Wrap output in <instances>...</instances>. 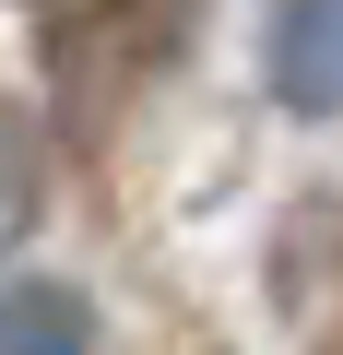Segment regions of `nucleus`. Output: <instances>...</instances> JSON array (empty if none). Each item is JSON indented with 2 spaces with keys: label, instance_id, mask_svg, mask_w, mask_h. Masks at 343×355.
Segmentation results:
<instances>
[{
  "label": "nucleus",
  "instance_id": "obj_1",
  "mask_svg": "<svg viewBox=\"0 0 343 355\" xmlns=\"http://www.w3.org/2000/svg\"><path fill=\"white\" fill-rule=\"evenodd\" d=\"M261 83H272V107H296V119H343V0H272Z\"/></svg>",
  "mask_w": 343,
  "mask_h": 355
},
{
  "label": "nucleus",
  "instance_id": "obj_2",
  "mask_svg": "<svg viewBox=\"0 0 343 355\" xmlns=\"http://www.w3.org/2000/svg\"><path fill=\"white\" fill-rule=\"evenodd\" d=\"M0 355H95V308L71 284H0Z\"/></svg>",
  "mask_w": 343,
  "mask_h": 355
},
{
  "label": "nucleus",
  "instance_id": "obj_3",
  "mask_svg": "<svg viewBox=\"0 0 343 355\" xmlns=\"http://www.w3.org/2000/svg\"><path fill=\"white\" fill-rule=\"evenodd\" d=\"M24 225H36V142L0 119V261L24 249Z\"/></svg>",
  "mask_w": 343,
  "mask_h": 355
}]
</instances>
